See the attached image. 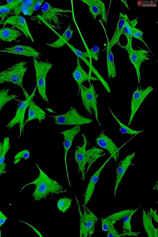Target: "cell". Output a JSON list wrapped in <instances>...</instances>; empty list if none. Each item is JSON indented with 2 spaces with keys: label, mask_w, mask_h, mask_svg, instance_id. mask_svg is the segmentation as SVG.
<instances>
[{
  "label": "cell",
  "mask_w": 158,
  "mask_h": 237,
  "mask_svg": "<svg viewBox=\"0 0 158 237\" xmlns=\"http://www.w3.org/2000/svg\"><path fill=\"white\" fill-rule=\"evenodd\" d=\"M83 143L82 146H77L74 155V159L78 165L79 173H81L82 179L84 181L85 174L90 166L98 159L103 156L105 153L103 150L94 146L86 150L88 141L85 135L81 133Z\"/></svg>",
  "instance_id": "1"
},
{
  "label": "cell",
  "mask_w": 158,
  "mask_h": 237,
  "mask_svg": "<svg viewBox=\"0 0 158 237\" xmlns=\"http://www.w3.org/2000/svg\"><path fill=\"white\" fill-rule=\"evenodd\" d=\"M39 170L38 177L33 181L24 185L22 190L26 186L34 184L36 185L35 189L32 195L35 201H39L45 199L50 194H56L65 193L66 189L60 185L56 181L51 179L35 163Z\"/></svg>",
  "instance_id": "2"
},
{
  "label": "cell",
  "mask_w": 158,
  "mask_h": 237,
  "mask_svg": "<svg viewBox=\"0 0 158 237\" xmlns=\"http://www.w3.org/2000/svg\"><path fill=\"white\" fill-rule=\"evenodd\" d=\"M68 10L53 7L48 2H44L41 8V13L37 17L52 29L60 30V18L65 16V13L72 12Z\"/></svg>",
  "instance_id": "3"
},
{
  "label": "cell",
  "mask_w": 158,
  "mask_h": 237,
  "mask_svg": "<svg viewBox=\"0 0 158 237\" xmlns=\"http://www.w3.org/2000/svg\"><path fill=\"white\" fill-rule=\"evenodd\" d=\"M27 69V62L22 61L1 71L0 84L9 82L22 88L23 87V78Z\"/></svg>",
  "instance_id": "4"
},
{
  "label": "cell",
  "mask_w": 158,
  "mask_h": 237,
  "mask_svg": "<svg viewBox=\"0 0 158 237\" xmlns=\"http://www.w3.org/2000/svg\"><path fill=\"white\" fill-rule=\"evenodd\" d=\"M80 216V237H90L95 231V225L99 219L86 206L83 205V212L81 211L79 202L75 195Z\"/></svg>",
  "instance_id": "5"
},
{
  "label": "cell",
  "mask_w": 158,
  "mask_h": 237,
  "mask_svg": "<svg viewBox=\"0 0 158 237\" xmlns=\"http://www.w3.org/2000/svg\"><path fill=\"white\" fill-rule=\"evenodd\" d=\"M33 59L38 93L44 101L49 104L46 93V78L48 73L52 68L53 64L49 62L48 60L46 61H38L35 57H33Z\"/></svg>",
  "instance_id": "6"
},
{
  "label": "cell",
  "mask_w": 158,
  "mask_h": 237,
  "mask_svg": "<svg viewBox=\"0 0 158 237\" xmlns=\"http://www.w3.org/2000/svg\"><path fill=\"white\" fill-rule=\"evenodd\" d=\"M80 95L83 105L85 109L91 115L93 110L95 118L100 126L98 118V110L97 100L99 95L96 93L93 84H90L88 87L82 85L80 88Z\"/></svg>",
  "instance_id": "7"
},
{
  "label": "cell",
  "mask_w": 158,
  "mask_h": 237,
  "mask_svg": "<svg viewBox=\"0 0 158 237\" xmlns=\"http://www.w3.org/2000/svg\"><path fill=\"white\" fill-rule=\"evenodd\" d=\"M54 119L56 124L63 125H80L90 123L93 120L80 114L76 108L71 106L66 113L56 115H50Z\"/></svg>",
  "instance_id": "8"
},
{
  "label": "cell",
  "mask_w": 158,
  "mask_h": 237,
  "mask_svg": "<svg viewBox=\"0 0 158 237\" xmlns=\"http://www.w3.org/2000/svg\"><path fill=\"white\" fill-rule=\"evenodd\" d=\"M37 87L36 85L35 89L30 95L28 94L23 87L22 88L25 99L23 101H21L19 103L15 116L6 127L10 130L16 125L19 124V126L20 134L19 138L20 137L22 131L23 130L24 119L26 110L28 107L31 98L34 97L35 94V92Z\"/></svg>",
  "instance_id": "9"
},
{
  "label": "cell",
  "mask_w": 158,
  "mask_h": 237,
  "mask_svg": "<svg viewBox=\"0 0 158 237\" xmlns=\"http://www.w3.org/2000/svg\"><path fill=\"white\" fill-rule=\"evenodd\" d=\"M153 90V88L151 86L143 89H142L140 86H138L132 96L131 102V113L127 126L130 125L144 100Z\"/></svg>",
  "instance_id": "10"
},
{
  "label": "cell",
  "mask_w": 158,
  "mask_h": 237,
  "mask_svg": "<svg viewBox=\"0 0 158 237\" xmlns=\"http://www.w3.org/2000/svg\"><path fill=\"white\" fill-rule=\"evenodd\" d=\"M136 135H135L120 148H118L113 141L102 132L101 133L99 136L96 138L95 142L100 147L107 151L113 157L115 162H117L119 156V150Z\"/></svg>",
  "instance_id": "11"
},
{
  "label": "cell",
  "mask_w": 158,
  "mask_h": 237,
  "mask_svg": "<svg viewBox=\"0 0 158 237\" xmlns=\"http://www.w3.org/2000/svg\"><path fill=\"white\" fill-rule=\"evenodd\" d=\"M9 24L12 26L13 27H16L21 31L26 37L29 38L33 42H34L28 28L27 23L26 19L20 14L13 15L6 18V20L0 23L6 26Z\"/></svg>",
  "instance_id": "12"
},
{
  "label": "cell",
  "mask_w": 158,
  "mask_h": 237,
  "mask_svg": "<svg viewBox=\"0 0 158 237\" xmlns=\"http://www.w3.org/2000/svg\"><path fill=\"white\" fill-rule=\"evenodd\" d=\"M149 52L148 51L140 48L139 50L133 48L129 54L128 56L131 62L134 65L136 72L138 82L140 84L141 80L140 69L142 63L146 60H150L148 57Z\"/></svg>",
  "instance_id": "13"
},
{
  "label": "cell",
  "mask_w": 158,
  "mask_h": 237,
  "mask_svg": "<svg viewBox=\"0 0 158 237\" xmlns=\"http://www.w3.org/2000/svg\"><path fill=\"white\" fill-rule=\"evenodd\" d=\"M81 1L88 5L89 12L94 20L97 16L100 15L102 21L103 22H106V11L103 1L101 0H81Z\"/></svg>",
  "instance_id": "14"
},
{
  "label": "cell",
  "mask_w": 158,
  "mask_h": 237,
  "mask_svg": "<svg viewBox=\"0 0 158 237\" xmlns=\"http://www.w3.org/2000/svg\"><path fill=\"white\" fill-rule=\"evenodd\" d=\"M80 125H76L73 127L59 133L64 136L63 145L64 149V160L67 173L69 181L67 164V156L68 152L72 146L73 140L76 135L81 131Z\"/></svg>",
  "instance_id": "15"
},
{
  "label": "cell",
  "mask_w": 158,
  "mask_h": 237,
  "mask_svg": "<svg viewBox=\"0 0 158 237\" xmlns=\"http://www.w3.org/2000/svg\"><path fill=\"white\" fill-rule=\"evenodd\" d=\"M135 152L127 155L124 159L122 160L118 164L116 168V177L115 184L114 198L116 194L118 187L125 172L130 165H133L132 159L135 156Z\"/></svg>",
  "instance_id": "16"
},
{
  "label": "cell",
  "mask_w": 158,
  "mask_h": 237,
  "mask_svg": "<svg viewBox=\"0 0 158 237\" xmlns=\"http://www.w3.org/2000/svg\"><path fill=\"white\" fill-rule=\"evenodd\" d=\"M0 52L22 55L27 57L32 56L38 59H40V56L42 55L33 48L25 45H18L9 48H6L0 50Z\"/></svg>",
  "instance_id": "17"
},
{
  "label": "cell",
  "mask_w": 158,
  "mask_h": 237,
  "mask_svg": "<svg viewBox=\"0 0 158 237\" xmlns=\"http://www.w3.org/2000/svg\"><path fill=\"white\" fill-rule=\"evenodd\" d=\"M112 157L111 156L102 166L92 175L83 195L84 202L83 205L86 206L90 200L95 189V185L98 180L101 173L106 164Z\"/></svg>",
  "instance_id": "18"
},
{
  "label": "cell",
  "mask_w": 158,
  "mask_h": 237,
  "mask_svg": "<svg viewBox=\"0 0 158 237\" xmlns=\"http://www.w3.org/2000/svg\"><path fill=\"white\" fill-rule=\"evenodd\" d=\"M77 65L72 73L73 77L77 84L79 93L80 92V88L83 82L88 80L90 82V81H98L97 78L92 76L91 75V72H90L89 74L87 73L81 66L78 57H77Z\"/></svg>",
  "instance_id": "19"
},
{
  "label": "cell",
  "mask_w": 158,
  "mask_h": 237,
  "mask_svg": "<svg viewBox=\"0 0 158 237\" xmlns=\"http://www.w3.org/2000/svg\"><path fill=\"white\" fill-rule=\"evenodd\" d=\"M33 97L31 98L29 103L28 118L24 123V126L27 122L33 120L37 119L41 123L42 120L46 119V113L35 104L33 100Z\"/></svg>",
  "instance_id": "20"
},
{
  "label": "cell",
  "mask_w": 158,
  "mask_h": 237,
  "mask_svg": "<svg viewBox=\"0 0 158 237\" xmlns=\"http://www.w3.org/2000/svg\"><path fill=\"white\" fill-rule=\"evenodd\" d=\"M23 33L20 31L12 27L10 28L3 26L0 29V40L3 42H12L20 41L18 40Z\"/></svg>",
  "instance_id": "21"
},
{
  "label": "cell",
  "mask_w": 158,
  "mask_h": 237,
  "mask_svg": "<svg viewBox=\"0 0 158 237\" xmlns=\"http://www.w3.org/2000/svg\"><path fill=\"white\" fill-rule=\"evenodd\" d=\"M129 21L126 14L124 15L120 12L119 18L114 34L109 44L110 48L116 44L119 41V38L123 34L124 27L126 23Z\"/></svg>",
  "instance_id": "22"
},
{
  "label": "cell",
  "mask_w": 158,
  "mask_h": 237,
  "mask_svg": "<svg viewBox=\"0 0 158 237\" xmlns=\"http://www.w3.org/2000/svg\"><path fill=\"white\" fill-rule=\"evenodd\" d=\"M100 22L103 26L107 38V46L106 48V64L107 69L108 77L110 79H111L114 78L116 76V69L114 63V57L111 50V48L110 47L109 44V41L106 31L101 21H100Z\"/></svg>",
  "instance_id": "23"
},
{
  "label": "cell",
  "mask_w": 158,
  "mask_h": 237,
  "mask_svg": "<svg viewBox=\"0 0 158 237\" xmlns=\"http://www.w3.org/2000/svg\"><path fill=\"white\" fill-rule=\"evenodd\" d=\"M142 219L143 226L148 237H158V229L155 228L149 211L146 213L144 210H143Z\"/></svg>",
  "instance_id": "24"
},
{
  "label": "cell",
  "mask_w": 158,
  "mask_h": 237,
  "mask_svg": "<svg viewBox=\"0 0 158 237\" xmlns=\"http://www.w3.org/2000/svg\"><path fill=\"white\" fill-rule=\"evenodd\" d=\"M35 0H23L15 8L13 15H19L22 12L25 15L31 16L34 12L33 7Z\"/></svg>",
  "instance_id": "25"
},
{
  "label": "cell",
  "mask_w": 158,
  "mask_h": 237,
  "mask_svg": "<svg viewBox=\"0 0 158 237\" xmlns=\"http://www.w3.org/2000/svg\"><path fill=\"white\" fill-rule=\"evenodd\" d=\"M71 24L69 26L62 35L57 40L52 43L47 44L46 45L53 48H57L64 46L66 44V42H68L73 35V31L71 29Z\"/></svg>",
  "instance_id": "26"
},
{
  "label": "cell",
  "mask_w": 158,
  "mask_h": 237,
  "mask_svg": "<svg viewBox=\"0 0 158 237\" xmlns=\"http://www.w3.org/2000/svg\"><path fill=\"white\" fill-rule=\"evenodd\" d=\"M23 0H15L12 4H6L0 6V18L1 20L0 23L4 21L6 18L13 15V10L15 8L21 3Z\"/></svg>",
  "instance_id": "27"
},
{
  "label": "cell",
  "mask_w": 158,
  "mask_h": 237,
  "mask_svg": "<svg viewBox=\"0 0 158 237\" xmlns=\"http://www.w3.org/2000/svg\"><path fill=\"white\" fill-rule=\"evenodd\" d=\"M137 21L136 19L131 21L129 20L126 24L123 32L126 36L127 39V44L126 46V49L128 54L130 53L133 48L132 46V41L133 38L132 28L135 27L134 25H136Z\"/></svg>",
  "instance_id": "28"
},
{
  "label": "cell",
  "mask_w": 158,
  "mask_h": 237,
  "mask_svg": "<svg viewBox=\"0 0 158 237\" xmlns=\"http://www.w3.org/2000/svg\"><path fill=\"white\" fill-rule=\"evenodd\" d=\"M10 90V89L6 88L0 89V112L8 102L19 97L15 94L9 93Z\"/></svg>",
  "instance_id": "29"
},
{
  "label": "cell",
  "mask_w": 158,
  "mask_h": 237,
  "mask_svg": "<svg viewBox=\"0 0 158 237\" xmlns=\"http://www.w3.org/2000/svg\"><path fill=\"white\" fill-rule=\"evenodd\" d=\"M108 108L113 117L119 125L120 127L119 130L121 133L123 134H128L130 135L131 136L132 135H137L143 131V130L139 131L134 130L130 128L128 126H126L120 121L115 115L112 112L109 107H108Z\"/></svg>",
  "instance_id": "30"
},
{
  "label": "cell",
  "mask_w": 158,
  "mask_h": 237,
  "mask_svg": "<svg viewBox=\"0 0 158 237\" xmlns=\"http://www.w3.org/2000/svg\"><path fill=\"white\" fill-rule=\"evenodd\" d=\"M134 210L127 209L114 213L108 217L106 219L109 220L112 224H114L117 221L123 218L125 216L131 213Z\"/></svg>",
  "instance_id": "31"
},
{
  "label": "cell",
  "mask_w": 158,
  "mask_h": 237,
  "mask_svg": "<svg viewBox=\"0 0 158 237\" xmlns=\"http://www.w3.org/2000/svg\"><path fill=\"white\" fill-rule=\"evenodd\" d=\"M72 200L66 197L60 198L58 200L57 207L60 211L65 213L70 207Z\"/></svg>",
  "instance_id": "32"
},
{
  "label": "cell",
  "mask_w": 158,
  "mask_h": 237,
  "mask_svg": "<svg viewBox=\"0 0 158 237\" xmlns=\"http://www.w3.org/2000/svg\"><path fill=\"white\" fill-rule=\"evenodd\" d=\"M66 44L73 51V52L77 56V57H78L79 58H80L89 67V69H90L93 65L85 57L84 54V52L76 48L68 42H66Z\"/></svg>",
  "instance_id": "33"
},
{
  "label": "cell",
  "mask_w": 158,
  "mask_h": 237,
  "mask_svg": "<svg viewBox=\"0 0 158 237\" xmlns=\"http://www.w3.org/2000/svg\"><path fill=\"white\" fill-rule=\"evenodd\" d=\"M10 147L9 138L5 137L2 143L1 152L0 155V164L4 162L5 156Z\"/></svg>",
  "instance_id": "34"
},
{
  "label": "cell",
  "mask_w": 158,
  "mask_h": 237,
  "mask_svg": "<svg viewBox=\"0 0 158 237\" xmlns=\"http://www.w3.org/2000/svg\"><path fill=\"white\" fill-rule=\"evenodd\" d=\"M141 206L138 207L134 210L129 214L125 216L123 218V226L122 232L126 231L131 232L132 229L131 226V217L133 214L139 209Z\"/></svg>",
  "instance_id": "35"
},
{
  "label": "cell",
  "mask_w": 158,
  "mask_h": 237,
  "mask_svg": "<svg viewBox=\"0 0 158 237\" xmlns=\"http://www.w3.org/2000/svg\"><path fill=\"white\" fill-rule=\"evenodd\" d=\"M88 51L89 56V62L91 63H92V59L96 61L98 60L100 52L99 47L98 46L95 45L91 48L89 49Z\"/></svg>",
  "instance_id": "36"
},
{
  "label": "cell",
  "mask_w": 158,
  "mask_h": 237,
  "mask_svg": "<svg viewBox=\"0 0 158 237\" xmlns=\"http://www.w3.org/2000/svg\"><path fill=\"white\" fill-rule=\"evenodd\" d=\"M89 71L93 72V73L97 76V78L98 80H99L103 85L107 91L108 93H110L111 92L110 88L107 81L102 77L98 71L92 66L91 68L89 69Z\"/></svg>",
  "instance_id": "37"
},
{
  "label": "cell",
  "mask_w": 158,
  "mask_h": 237,
  "mask_svg": "<svg viewBox=\"0 0 158 237\" xmlns=\"http://www.w3.org/2000/svg\"><path fill=\"white\" fill-rule=\"evenodd\" d=\"M30 156L29 151L26 149L22 151L17 153L14 157L15 161L14 164H15L18 163L22 158H23L25 160L28 159Z\"/></svg>",
  "instance_id": "38"
},
{
  "label": "cell",
  "mask_w": 158,
  "mask_h": 237,
  "mask_svg": "<svg viewBox=\"0 0 158 237\" xmlns=\"http://www.w3.org/2000/svg\"><path fill=\"white\" fill-rule=\"evenodd\" d=\"M133 37L143 42L147 46L149 50L151 52L147 44L144 41L143 35V33L140 30L133 27L132 28Z\"/></svg>",
  "instance_id": "39"
},
{
  "label": "cell",
  "mask_w": 158,
  "mask_h": 237,
  "mask_svg": "<svg viewBox=\"0 0 158 237\" xmlns=\"http://www.w3.org/2000/svg\"><path fill=\"white\" fill-rule=\"evenodd\" d=\"M114 224H111L108 230L107 237H117L119 234L114 226Z\"/></svg>",
  "instance_id": "40"
},
{
  "label": "cell",
  "mask_w": 158,
  "mask_h": 237,
  "mask_svg": "<svg viewBox=\"0 0 158 237\" xmlns=\"http://www.w3.org/2000/svg\"><path fill=\"white\" fill-rule=\"evenodd\" d=\"M101 221L102 222V230L105 231H107L111 222L106 218H102Z\"/></svg>",
  "instance_id": "41"
},
{
  "label": "cell",
  "mask_w": 158,
  "mask_h": 237,
  "mask_svg": "<svg viewBox=\"0 0 158 237\" xmlns=\"http://www.w3.org/2000/svg\"><path fill=\"white\" fill-rule=\"evenodd\" d=\"M123 233L121 234H118L117 236V237L122 236H123L127 235L128 236H137L140 234V232H132L129 231H126L123 232Z\"/></svg>",
  "instance_id": "42"
},
{
  "label": "cell",
  "mask_w": 158,
  "mask_h": 237,
  "mask_svg": "<svg viewBox=\"0 0 158 237\" xmlns=\"http://www.w3.org/2000/svg\"><path fill=\"white\" fill-rule=\"evenodd\" d=\"M44 2V0H35L33 7V10L34 12L38 10L40 8L42 4Z\"/></svg>",
  "instance_id": "43"
},
{
  "label": "cell",
  "mask_w": 158,
  "mask_h": 237,
  "mask_svg": "<svg viewBox=\"0 0 158 237\" xmlns=\"http://www.w3.org/2000/svg\"><path fill=\"white\" fill-rule=\"evenodd\" d=\"M157 210H153L152 209H150L149 214L152 218H153L157 223L158 222L157 214L156 213Z\"/></svg>",
  "instance_id": "44"
},
{
  "label": "cell",
  "mask_w": 158,
  "mask_h": 237,
  "mask_svg": "<svg viewBox=\"0 0 158 237\" xmlns=\"http://www.w3.org/2000/svg\"><path fill=\"white\" fill-rule=\"evenodd\" d=\"M7 218L0 210V227L5 222Z\"/></svg>",
  "instance_id": "45"
},
{
  "label": "cell",
  "mask_w": 158,
  "mask_h": 237,
  "mask_svg": "<svg viewBox=\"0 0 158 237\" xmlns=\"http://www.w3.org/2000/svg\"><path fill=\"white\" fill-rule=\"evenodd\" d=\"M6 164L5 162L0 164V176L4 174L6 172Z\"/></svg>",
  "instance_id": "46"
},
{
  "label": "cell",
  "mask_w": 158,
  "mask_h": 237,
  "mask_svg": "<svg viewBox=\"0 0 158 237\" xmlns=\"http://www.w3.org/2000/svg\"><path fill=\"white\" fill-rule=\"evenodd\" d=\"M15 1V0H6L7 4H11L12 3Z\"/></svg>",
  "instance_id": "47"
},
{
  "label": "cell",
  "mask_w": 158,
  "mask_h": 237,
  "mask_svg": "<svg viewBox=\"0 0 158 237\" xmlns=\"http://www.w3.org/2000/svg\"><path fill=\"white\" fill-rule=\"evenodd\" d=\"M2 144V142L0 141V155L1 154V152Z\"/></svg>",
  "instance_id": "48"
},
{
  "label": "cell",
  "mask_w": 158,
  "mask_h": 237,
  "mask_svg": "<svg viewBox=\"0 0 158 237\" xmlns=\"http://www.w3.org/2000/svg\"><path fill=\"white\" fill-rule=\"evenodd\" d=\"M1 237V229H0V237Z\"/></svg>",
  "instance_id": "49"
}]
</instances>
